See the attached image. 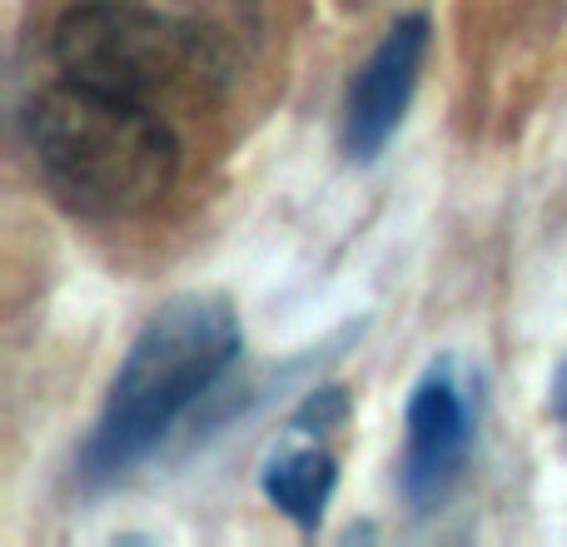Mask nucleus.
<instances>
[{
	"instance_id": "f257e3e1",
	"label": "nucleus",
	"mask_w": 567,
	"mask_h": 547,
	"mask_svg": "<svg viewBox=\"0 0 567 547\" xmlns=\"http://www.w3.org/2000/svg\"><path fill=\"white\" fill-rule=\"evenodd\" d=\"M275 55L269 0H55L40 70L150 110L219 155Z\"/></svg>"
},
{
	"instance_id": "f03ea898",
	"label": "nucleus",
	"mask_w": 567,
	"mask_h": 547,
	"mask_svg": "<svg viewBox=\"0 0 567 547\" xmlns=\"http://www.w3.org/2000/svg\"><path fill=\"white\" fill-rule=\"evenodd\" d=\"M20 140L45 195L90 229L169 219L205 159H215L169 120L50 75L20 100Z\"/></svg>"
},
{
	"instance_id": "7ed1b4c3",
	"label": "nucleus",
	"mask_w": 567,
	"mask_h": 547,
	"mask_svg": "<svg viewBox=\"0 0 567 547\" xmlns=\"http://www.w3.org/2000/svg\"><path fill=\"white\" fill-rule=\"evenodd\" d=\"M235 359L239 319L225 299L185 293V299L165 303L130 343L105 393V409H100L90 438L80 443V483L105 488V483L125 478L135 463H145L169 438V429L199 403V393L225 379Z\"/></svg>"
},
{
	"instance_id": "20e7f679",
	"label": "nucleus",
	"mask_w": 567,
	"mask_h": 547,
	"mask_svg": "<svg viewBox=\"0 0 567 547\" xmlns=\"http://www.w3.org/2000/svg\"><path fill=\"white\" fill-rule=\"evenodd\" d=\"M473 448V413L468 393L453 379V363H433L419 379L403 419V463L399 488L419 513L439 508L463 478V463Z\"/></svg>"
},
{
	"instance_id": "39448f33",
	"label": "nucleus",
	"mask_w": 567,
	"mask_h": 547,
	"mask_svg": "<svg viewBox=\"0 0 567 547\" xmlns=\"http://www.w3.org/2000/svg\"><path fill=\"white\" fill-rule=\"evenodd\" d=\"M423 50H429V16H403L383 30V40L369 50L359 65L349 95H343V155L349 159H373L389 135L399 130L403 110L413 100L423 70Z\"/></svg>"
},
{
	"instance_id": "423d86ee",
	"label": "nucleus",
	"mask_w": 567,
	"mask_h": 547,
	"mask_svg": "<svg viewBox=\"0 0 567 547\" xmlns=\"http://www.w3.org/2000/svg\"><path fill=\"white\" fill-rule=\"evenodd\" d=\"M333 483H339V463L323 448H284L259 473L265 498L275 503L284 518L299 523V528H313L323 518V508L333 498Z\"/></svg>"
},
{
	"instance_id": "0eeeda50",
	"label": "nucleus",
	"mask_w": 567,
	"mask_h": 547,
	"mask_svg": "<svg viewBox=\"0 0 567 547\" xmlns=\"http://www.w3.org/2000/svg\"><path fill=\"white\" fill-rule=\"evenodd\" d=\"M553 413H558L563 429H567V363L558 369V379H553Z\"/></svg>"
}]
</instances>
